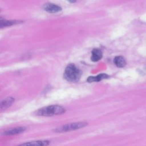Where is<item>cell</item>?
<instances>
[{"label":"cell","instance_id":"obj_1","mask_svg":"<svg viewBox=\"0 0 146 146\" xmlns=\"http://www.w3.org/2000/svg\"><path fill=\"white\" fill-rule=\"evenodd\" d=\"M65 112V109L60 106L50 105L46 107L38 109L35 113L39 116H51L57 115H60Z\"/></svg>","mask_w":146,"mask_h":146},{"label":"cell","instance_id":"obj_2","mask_svg":"<svg viewBox=\"0 0 146 146\" xmlns=\"http://www.w3.org/2000/svg\"><path fill=\"white\" fill-rule=\"evenodd\" d=\"M81 76L80 71L74 64H68L64 71V78L69 82H78Z\"/></svg>","mask_w":146,"mask_h":146},{"label":"cell","instance_id":"obj_3","mask_svg":"<svg viewBox=\"0 0 146 146\" xmlns=\"http://www.w3.org/2000/svg\"><path fill=\"white\" fill-rule=\"evenodd\" d=\"M87 125V123H85V122L72 123L63 125L60 127H58L55 129H54V131L56 132H67V131L76 130L78 129L83 128V127H86Z\"/></svg>","mask_w":146,"mask_h":146},{"label":"cell","instance_id":"obj_4","mask_svg":"<svg viewBox=\"0 0 146 146\" xmlns=\"http://www.w3.org/2000/svg\"><path fill=\"white\" fill-rule=\"evenodd\" d=\"M43 8L44 10L50 13H57L61 11L62 10V8L60 6L51 3H47L44 4L43 6Z\"/></svg>","mask_w":146,"mask_h":146},{"label":"cell","instance_id":"obj_5","mask_svg":"<svg viewBox=\"0 0 146 146\" xmlns=\"http://www.w3.org/2000/svg\"><path fill=\"white\" fill-rule=\"evenodd\" d=\"M50 144L48 140H37L22 143L17 146H47Z\"/></svg>","mask_w":146,"mask_h":146},{"label":"cell","instance_id":"obj_6","mask_svg":"<svg viewBox=\"0 0 146 146\" xmlns=\"http://www.w3.org/2000/svg\"><path fill=\"white\" fill-rule=\"evenodd\" d=\"M26 128L23 127H16L11 129H9L8 131H6L3 133L4 135H17L20 133H22L25 131Z\"/></svg>","mask_w":146,"mask_h":146},{"label":"cell","instance_id":"obj_7","mask_svg":"<svg viewBox=\"0 0 146 146\" xmlns=\"http://www.w3.org/2000/svg\"><path fill=\"white\" fill-rule=\"evenodd\" d=\"M103 56L102 52L98 48H95L92 51V55L91 59L93 62H97L102 59Z\"/></svg>","mask_w":146,"mask_h":146},{"label":"cell","instance_id":"obj_8","mask_svg":"<svg viewBox=\"0 0 146 146\" xmlns=\"http://www.w3.org/2000/svg\"><path fill=\"white\" fill-rule=\"evenodd\" d=\"M22 21H17V20H5V19H1L0 21V26L1 28L3 27H7V26H12L14 25H16V24H19L22 23Z\"/></svg>","mask_w":146,"mask_h":146},{"label":"cell","instance_id":"obj_9","mask_svg":"<svg viewBox=\"0 0 146 146\" xmlns=\"http://www.w3.org/2000/svg\"><path fill=\"white\" fill-rule=\"evenodd\" d=\"M109 76L106 74H101L96 76H90L87 79V82H99L104 79L108 78Z\"/></svg>","mask_w":146,"mask_h":146},{"label":"cell","instance_id":"obj_10","mask_svg":"<svg viewBox=\"0 0 146 146\" xmlns=\"http://www.w3.org/2000/svg\"><path fill=\"white\" fill-rule=\"evenodd\" d=\"M14 101V99L11 97L7 98L6 99L3 100L1 103V109L4 110L10 106Z\"/></svg>","mask_w":146,"mask_h":146},{"label":"cell","instance_id":"obj_11","mask_svg":"<svg viewBox=\"0 0 146 146\" xmlns=\"http://www.w3.org/2000/svg\"><path fill=\"white\" fill-rule=\"evenodd\" d=\"M113 62L118 67H123L125 66L126 62L124 58L122 56H117L114 58Z\"/></svg>","mask_w":146,"mask_h":146},{"label":"cell","instance_id":"obj_12","mask_svg":"<svg viewBox=\"0 0 146 146\" xmlns=\"http://www.w3.org/2000/svg\"><path fill=\"white\" fill-rule=\"evenodd\" d=\"M67 1H69L70 3H75L76 1V0H67Z\"/></svg>","mask_w":146,"mask_h":146}]
</instances>
